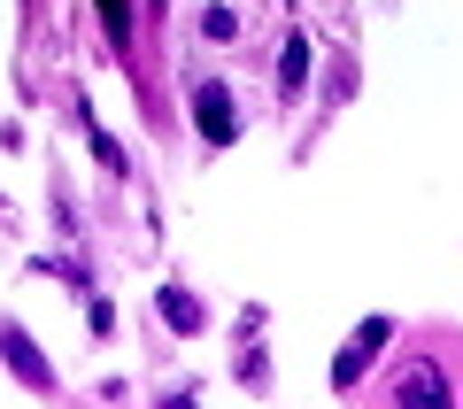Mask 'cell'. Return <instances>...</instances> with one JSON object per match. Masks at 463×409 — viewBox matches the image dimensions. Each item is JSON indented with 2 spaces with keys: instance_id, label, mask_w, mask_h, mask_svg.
I'll use <instances>...</instances> for the list:
<instances>
[{
  "instance_id": "cell-3",
  "label": "cell",
  "mask_w": 463,
  "mask_h": 409,
  "mask_svg": "<svg viewBox=\"0 0 463 409\" xmlns=\"http://www.w3.org/2000/svg\"><path fill=\"white\" fill-rule=\"evenodd\" d=\"M93 8H100V24H109V39L132 32V0H93Z\"/></svg>"
},
{
  "instance_id": "cell-2",
  "label": "cell",
  "mask_w": 463,
  "mask_h": 409,
  "mask_svg": "<svg viewBox=\"0 0 463 409\" xmlns=\"http://www.w3.org/2000/svg\"><path fill=\"white\" fill-rule=\"evenodd\" d=\"M379 340H386V317H371V325H364V340H355V347H347L340 363H332V378H340V386H347V378L364 371V356H371V347H379Z\"/></svg>"
},
{
  "instance_id": "cell-5",
  "label": "cell",
  "mask_w": 463,
  "mask_h": 409,
  "mask_svg": "<svg viewBox=\"0 0 463 409\" xmlns=\"http://www.w3.org/2000/svg\"><path fill=\"white\" fill-rule=\"evenodd\" d=\"M201 32H209V39H232V32H240V16H232V8H209V16H201Z\"/></svg>"
},
{
  "instance_id": "cell-6",
  "label": "cell",
  "mask_w": 463,
  "mask_h": 409,
  "mask_svg": "<svg viewBox=\"0 0 463 409\" xmlns=\"http://www.w3.org/2000/svg\"><path fill=\"white\" fill-rule=\"evenodd\" d=\"M163 309H170V325H185V332H194V325H201V309H194V301H185V294H170V301H163Z\"/></svg>"
},
{
  "instance_id": "cell-4",
  "label": "cell",
  "mask_w": 463,
  "mask_h": 409,
  "mask_svg": "<svg viewBox=\"0 0 463 409\" xmlns=\"http://www.w3.org/2000/svg\"><path fill=\"white\" fill-rule=\"evenodd\" d=\"M402 394H410V402H440V378H432V371H410V378H402Z\"/></svg>"
},
{
  "instance_id": "cell-1",
  "label": "cell",
  "mask_w": 463,
  "mask_h": 409,
  "mask_svg": "<svg viewBox=\"0 0 463 409\" xmlns=\"http://www.w3.org/2000/svg\"><path fill=\"white\" fill-rule=\"evenodd\" d=\"M194 109H201V131H209V139H232V93L224 85H201Z\"/></svg>"
}]
</instances>
